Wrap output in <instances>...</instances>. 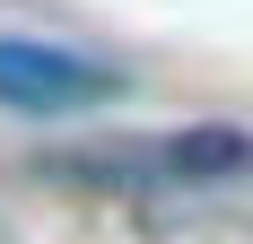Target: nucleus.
<instances>
[{
  "label": "nucleus",
  "instance_id": "obj_1",
  "mask_svg": "<svg viewBox=\"0 0 253 244\" xmlns=\"http://www.w3.org/2000/svg\"><path fill=\"white\" fill-rule=\"evenodd\" d=\"M52 183H96V192H175V183H227L253 174V140L236 122H192L175 140H114V148H61L44 157Z\"/></svg>",
  "mask_w": 253,
  "mask_h": 244
},
{
  "label": "nucleus",
  "instance_id": "obj_2",
  "mask_svg": "<svg viewBox=\"0 0 253 244\" xmlns=\"http://www.w3.org/2000/svg\"><path fill=\"white\" fill-rule=\"evenodd\" d=\"M114 96H123V70H105L96 52L0 35V105L9 114H87V105H114Z\"/></svg>",
  "mask_w": 253,
  "mask_h": 244
}]
</instances>
